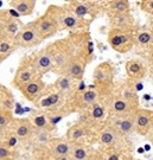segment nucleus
<instances>
[{
    "instance_id": "nucleus-20",
    "label": "nucleus",
    "mask_w": 153,
    "mask_h": 160,
    "mask_svg": "<svg viewBox=\"0 0 153 160\" xmlns=\"http://www.w3.org/2000/svg\"><path fill=\"white\" fill-rule=\"evenodd\" d=\"M85 67H87V63H85L84 59L79 57V55H75L74 57L67 63V65L63 68L62 72L59 75H65L76 82H79V81L83 80Z\"/></svg>"
},
{
    "instance_id": "nucleus-31",
    "label": "nucleus",
    "mask_w": 153,
    "mask_h": 160,
    "mask_svg": "<svg viewBox=\"0 0 153 160\" xmlns=\"http://www.w3.org/2000/svg\"><path fill=\"white\" fill-rule=\"evenodd\" d=\"M28 120L31 121V123L33 125L34 128H38V129H48V131H55V128L51 126L48 121V118H46L45 112L43 110H33L31 112L30 115H28Z\"/></svg>"
},
{
    "instance_id": "nucleus-23",
    "label": "nucleus",
    "mask_w": 153,
    "mask_h": 160,
    "mask_svg": "<svg viewBox=\"0 0 153 160\" xmlns=\"http://www.w3.org/2000/svg\"><path fill=\"white\" fill-rule=\"evenodd\" d=\"M93 133V129L89 128L85 123L77 121L76 123L71 125L65 133V139L69 142H81L83 139L88 138Z\"/></svg>"
},
{
    "instance_id": "nucleus-5",
    "label": "nucleus",
    "mask_w": 153,
    "mask_h": 160,
    "mask_svg": "<svg viewBox=\"0 0 153 160\" xmlns=\"http://www.w3.org/2000/svg\"><path fill=\"white\" fill-rule=\"evenodd\" d=\"M107 42L114 51L127 53L134 48V30L110 28L107 34Z\"/></svg>"
},
{
    "instance_id": "nucleus-35",
    "label": "nucleus",
    "mask_w": 153,
    "mask_h": 160,
    "mask_svg": "<svg viewBox=\"0 0 153 160\" xmlns=\"http://www.w3.org/2000/svg\"><path fill=\"white\" fill-rule=\"evenodd\" d=\"M140 10L145 13H147L148 16H153V0H140L139 2Z\"/></svg>"
},
{
    "instance_id": "nucleus-32",
    "label": "nucleus",
    "mask_w": 153,
    "mask_h": 160,
    "mask_svg": "<svg viewBox=\"0 0 153 160\" xmlns=\"http://www.w3.org/2000/svg\"><path fill=\"white\" fill-rule=\"evenodd\" d=\"M69 160H90V149L81 142H71V149L68 157Z\"/></svg>"
},
{
    "instance_id": "nucleus-3",
    "label": "nucleus",
    "mask_w": 153,
    "mask_h": 160,
    "mask_svg": "<svg viewBox=\"0 0 153 160\" xmlns=\"http://www.w3.org/2000/svg\"><path fill=\"white\" fill-rule=\"evenodd\" d=\"M115 68L109 62L97 64L93 71L94 88L99 92L100 97H108L113 94Z\"/></svg>"
},
{
    "instance_id": "nucleus-36",
    "label": "nucleus",
    "mask_w": 153,
    "mask_h": 160,
    "mask_svg": "<svg viewBox=\"0 0 153 160\" xmlns=\"http://www.w3.org/2000/svg\"><path fill=\"white\" fill-rule=\"evenodd\" d=\"M73 1V0H71ZM79 1H88V2H101L103 0H79Z\"/></svg>"
},
{
    "instance_id": "nucleus-7",
    "label": "nucleus",
    "mask_w": 153,
    "mask_h": 160,
    "mask_svg": "<svg viewBox=\"0 0 153 160\" xmlns=\"http://www.w3.org/2000/svg\"><path fill=\"white\" fill-rule=\"evenodd\" d=\"M44 42L39 34L37 26L33 22H30L28 24H24L22 29L18 31V33L13 38V43L17 48H33L38 46Z\"/></svg>"
},
{
    "instance_id": "nucleus-8",
    "label": "nucleus",
    "mask_w": 153,
    "mask_h": 160,
    "mask_svg": "<svg viewBox=\"0 0 153 160\" xmlns=\"http://www.w3.org/2000/svg\"><path fill=\"white\" fill-rule=\"evenodd\" d=\"M24 24L16 18L8 10H0V43L13 42L14 36Z\"/></svg>"
},
{
    "instance_id": "nucleus-11",
    "label": "nucleus",
    "mask_w": 153,
    "mask_h": 160,
    "mask_svg": "<svg viewBox=\"0 0 153 160\" xmlns=\"http://www.w3.org/2000/svg\"><path fill=\"white\" fill-rule=\"evenodd\" d=\"M67 7L75 16L83 19H88L91 22H94L102 11V5L100 2H88V1H79V0L69 1Z\"/></svg>"
},
{
    "instance_id": "nucleus-30",
    "label": "nucleus",
    "mask_w": 153,
    "mask_h": 160,
    "mask_svg": "<svg viewBox=\"0 0 153 160\" xmlns=\"http://www.w3.org/2000/svg\"><path fill=\"white\" fill-rule=\"evenodd\" d=\"M8 4L20 16H31L34 11L37 0H8Z\"/></svg>"
},
{
    "instance_id": "nucleus-2",
    "label": "nucleus",
    "mask_w": 153,
    "mask_h": 160,
    "mask_svg": "<svg viewBox=\"0 0 153 160\" xmlns=\"http://www.w3.org/2000/svg\"><path fill=\"white\" fill-rule=\"evenodd\" d=\"M46 50L49 51L54 64V71L57 74L62 72L63 68L67 65L69 61L75 56V44L70 37L57 39L52 42L51 44L45 46Z\"/></svg>"
},
{
    "instance_id": "nucleus-12",
    "label": "nucleus",
    "mask_w": 153,
    "mask_h": 160,
    "mask_svg": "<svg viewBox=\"0 0 153 160\" xmlns=\"http://www.w3.org/2000/svg\"><path fill=\"white\" fill-rule=\"evenodd\" d=\"M33 132L34 127L31 123V121L28 120V118H22V119L13 118L10 126L6 129V133L13 135L19 142H28Z\"/></svg>"
},
{
    "instance_id": "nucleus-27",
    "label": "nucleus",
    "mask_w": 153,
    "mask_h": 160,
    "mask_svg": "<svg viewBox=\"0 0 153 160\" xmlns=\"http://www.w3.org/2000/svg\"><path fill=\"white\" fill-rule=\"evenodd\" d=\"M52 87L56 90H58L61 94H63L65 96V98H67L69 95H71L76 90L77 82L74 81L73 78L68 77V76H65V75H59L58 78L55 81V83L52 84Z\"/></svg>"
},
{
    "instance_id": "nucleus-13",
    "label": "nucleus",
    "mask_w": 153,
    "mask_h": 160,
    "mask_svg": "<svg viewBox=\"0 0 153 160\" xmlns=\"http://www.w3.org/2000/svg\"><path fill=\"white\" fill-rule=\"evenodd\" d=\"M36 77H39V75L37 74V71L34 70V68L31 64V58L25 57L20 62L19 67H18L16 74L13 76L12 80V86L16 89H19L20 87H23L24 84H26L28 82L32 81ZM42 77V76H40Z\"/></svg>"
},
{
    "instance_id": "nucleus-16",
    "label": "nucleus",
    "mask_w": 153,
    "mask_h": 160,
    "mask_svg": "<svg viewBox=\"0 0 153 160\" xmlns=\"http://www.w3.org/2000/svg\"><path fill=\"white\" fill-rule=\"evenodd\" d=\"M124 135H121L112 125L105 122V125L97 131V141L106 148H116L124 139Z\"/></svg>"
},
{
    "instance_id": "nucleus-26",
    "label": "nucleus",
    "mask_w": 153,
    "mask_h": 160,
    "mask_svg": "<svg viewBox=\"0 0 153 160\" xmlns=\"http://www.w3.org/2000/svg\"><path fill=\"white\" fill-rule=\"evenodd\" d=\"M153 45V32L152 29H138L134 30V46L141 49L142 51L147 50L152 52Z\"/></svg>"
},
{
    "instance_id": "nucleus-6",
    "label": "nucleus",
    "mask_w": 153,
    "mask_h": 160,
    "mask_svg": "<svg viewBox=\"0 0 153 160\" xmlns=\"http://www.w3.org/2000/svg\"><path fill=\"white\" fill-rule=\"evenodd\" d=\"M107 108L105 103L100 102V100L96 101L95 103H93L91 106H89L87 109L82 110L79 113V120L81 122L85 123L87 126L94 129H100L107 119Z\"/></svg>"
},
{
    "instance_id": "nucleus-24",
    "label": "nucleus",
    "mask_w": 153,
    "mask_h": 160,
    "mask_svg": "<svg viewBox=\"0 0 153 160\" xmlns=\"http://www.w3.org/2000/svg\"><path fill=\"white\" fill-rule=\"evenodd\" d=\"M109 23L112 28L122 30H135V20L133 18V14L130 12H124V13H115L112 16H108Z\"/></svg>"
},
{
    "instance_id": "nucleus-10",
    "label": "nucleus",
    "mask_w": 153,
    "mask_h": 160,
    "mask_svg": "<svg viewBox=\"0 0 153 160\" xmlns=\"http://www.w3.org/2000/svg\"><path fill=\"white\" fill-rule=\"evenodd\" d=\"M64 102H65V96L58 90H56L52 86H50L46 87L45 92L34 102V104L39 110L51 112V110H56L63 107Z\"/></svg>"
},
{
    "instance_id": "nucleus-33",
    "label": "nucleus",
    "mask_w": 153,
    "mask_h": 160,
    "mask_svg": "<svg viewBox=\"0 0 153 160\" xmlns=\"http://www.w3.org/2000/svg\"><path fill=\"white\" fill-rule=\"evenodd\" d=\"M19 154L6 140H0V160H13Z\"/></svg>"
},
{
    "instance_id": "nucleus-22",
    "label": "nucleus",
    "mask_w": 153,
    "mask_h": 160,
    "mask_svg": "<svg viewBox=\"0 0 153 160\" xmlns=\"http://www.w3.org/2000/svg\"><path fill=\"white\" fill-rule=\"evenodd\" d=\"M125 70L128 80L133 81V82L141 81L147 72L145 63L139 58H133V59L127 61L125 63Z\"/></svg>"
},
{
    "instance_id": "nucleus-17",
    "label": "nucleus",
    "mask_w": 153,
    "mask_h": 160,
    "mask_svg": "<svg viewBox=\"0 0 153 160\" xmlns=\"http://www.w3.org/2000/svg\"><path fill=\"white\" fill-rule=\"evenodd\" d=\"M71 149V142L64 138H54L46 148V154L51 160H64L68 159L69 153Z\"/></svg>"
},
{
    "instance_id": "nucleus-21",
    "label": "nucleus",
    "mask_w": 153,
    "mask_h": 160,
    "mask_svg": "<svg viewBox=\"0 0 153 160\" xmlns=\"http://www.w3.org/2000/svg\"><path fill=\"white\" fill-rule=\"evenodd\" d=\"M54 132L48 131V129H38L34 128V132L32 134L31 139L28 140V142L31 145V147L38 152H45L49 143L52 141L54 139Z\"/></svg>"
},
{
    "instance_id": "nucleus-4",
    "label": "nucleus",
    "mask_w": 153,
    "mask_h": 160,
    "mask_svg": "<svg viewBox=\"0 0 153 160\" xmlns=\"http://www.w3.org/2000/svg\"><path fill=\"white\" fill-rule=\"evenodd\" d=\"M99 100H100V96L95 88L81 89V90L76 88V90L65 98L63 109L65 110V113L68 115L75 113V112L81 113L82 110L87 109L89 106H91L93 103H95Z\"/></svg>"
},
{
    "instance_id": "nucleus-14",
    "label": "nucleus",
    "mask_w": 153,
    "mask_h": 160,
    "mask_svg": "<svg viewBox=\"0 0 153 160\" xmlns=\"http://www.w3.org/2000/svg\"><path fill=\"white\" fill-rule=\"evenodd\" d=\"M34 24H36L38 32L44 40L56 36L59 31H62L58 23H57V20L48 10L40 17H38L34 20Z\"/></svg>"
},
{
    "instance_id": "nucleus-15",
    "label": "nucleus",
    "mask_w": 153,
    "mask_h": 160,
    "mask_svg": "<svg viewBox=\"0 0 153 160\" xmlns=\"http://www.w3.org/2000/svg\"><path fill=\"white\" fill-rule=\"evenodd\" d=\"M133 123H134V133L146 137L152 132L153 126V112L150 109L139 108L133 114Z\"/></svg>"
},
{
    "instance_id": "nucleus-29",
    "label": "nucleus",
    "mask_w": 153,
    "mask_h": 160,
    "mask_svg": "<svg viewBox=\"0 0 153 160\" xmlns=\"http://www.w3.org/2000/svg\"><path fill=\"white\" fill-rule=\"evenodd\" d=\"M119 95L125 98L126 101L134 106L135 108H139V96H138V92H136L135 88H134V84H133V81H127L125 82L122 86L120 87V92H118Z\"/></svg>"
},
{
    "instance_id": "nucleus-39",
    "label": "nucleus",
    "mask_w": 153,
    "mask_h": 160,
    "mask_svg": "<svg viewBox=\"0 0 153 160\" xmlns=\"http://www.w3.org/2000/svg\"><path fill=\"white\" fill-rule=\"evenodd\" d=\"M1 137H3V134H0V138H1Z\"/></svg>"
},
{
    "instance_id": "nucleus-25",
    "label": "nucleus",
    "mask_w": 153,
    "mask_h": 160,
    "mask_svg": "<svg viewBox=\"0 0 153 160\" xmlns=\"http://www.w3.org/2000/svg\"><path fill=\"white\" fill-rule=\"evenodd\" d=\"M106 122L112 125L124 137H128L132 133H134L133 116H110V120H106Z\"/></svg>"
},
{
    "instance_id": "nucleus-1",
    "label": "nucleus",
    "mask_w": 153,
    "mask_h": 160,
    "mask_svg": "<svg viewBox=\"0 0 153 160\" xmlns=\"http://www.w3.org/2000/svg\"><path fill=\"white\" fill-rule=\"evenodd\" d=\"M46 10L50 12L54 16V18L57 20L61 30H67L70 33L79 32V31H89L90 24L93 23L91 20L75 16L74 13L69 11L68 7L65 5H50Z\"/></svg>"
},
{
    "instance_id": "nucleus-34",
    "label": "nucleus",
    "mask_w": 153,
    "mask_h": 160,
    "mask_svg": "<svg viewBox=\"0 0 153 160\" xmlns=\"http://www.w3.org/2000/svg\"><path fill=\"white\" fill-rule=\"evenodd\" d=\"M13 120V114L12 110H5V109H0V134L4 135L7 127L10 126L11 121Z\"/></svg>"
},
{
    "instance_id": "nucleus-37",
    "label": "nucleus",
    "mask_w": 153,
    "mask_h": 160,
    "mask_svg": "<svg viewBox=\"0 0 153 160\" xmlns=\"http://www.w3.org/2000/svg\"><path fill=\"white\" fill-rule=\"evenodd\" d=\"M6 58H7V57H5V56H4V55H1V53H0V64L3 63V62H4V61H5Z\"/></svg>"
},
{
    "instance_id": "nucleus-19",
    "label": "nucleus",
    "mask_w": 153,
    "mask_h": 160,
    "mask_svg": "<svg viewBox=\"0 0 153 160\" xmlns=\"http://www.w3.org/2000/svg\"><path fill=\"white\" fill-rule=\"evenodd\" d=\"M31 58V64L34 68V70L37 71V74L43 77V75L48 74L54 71V64H52V59L49 51L46 50V48L39 50L38 52L33 53L32 56H30Z\"/></svg>"
},
{
    "instance_id": "nucleus-9",
    "label": "nucleus",
    "mask_w": 153,
    "mask_h": 160,
    "mask_svg": "<svg viewBox=\"0 0 153 160\" xmlns=\"http://www.w3.org/2000/svg\"><path fill=\"white\" fill-rule=\"evenodd\" d=\"M106 101V108H107V113L109 114V116H133V114L135 113V110L138 108H135L134 106H132L128 101H126L124 97L115 94V95H109Z\"/></svg>"
},
{
    "instance_id": "nucleus-38",
    "label": "nucleus",
    "mask_w": 153,
    "mask_h": 160,
    "mask_svg": "<svg viewBox=\"0 0 153 160\" xmlns=\"http://www.w3.org/2000/svg\"><path fill=\"white\" fill-rule=\"evenodd\" d=\"M109 1H113V0H103V4L105 2H109Z\"/></svg>"
},
{
    "instance_id": "nucleus-18",
    "label": "nucleus",
    "mask_w": 153,
    "mask_h": 160,
    "mask_svg": "<svg viewBox=\"0 0 153 160\" xmlns=\"http://www.w3.org/2000/svg\"><path fill=\"white\" fill-rule=\"evenodd\" d=\"M19 92H22L23 95L28 101L34 103L38 98H39L46 90V84L45 82L43 81L42 77H36L32 81L28 82L26 84H24L23 87H20L18 89Z\"/></svg>"
},
{
    "instance_id": "nucleus-28",
    "label": "nucleus",
    "mask_w": 153,
    "mask_h": 160,
    "mask_svg": "<svg viewBox=\"0 0 153 160\" xmlns=\"http://www.w3.org/2000/svg\"><path fill=\"white\" fill-rule=\"evenodd\" d=\"M102 11L106 13L107 17L115 14V13L130 12V0H113V1H109V2H105L102 5Z\"/></svg>"
}]
</instances>
